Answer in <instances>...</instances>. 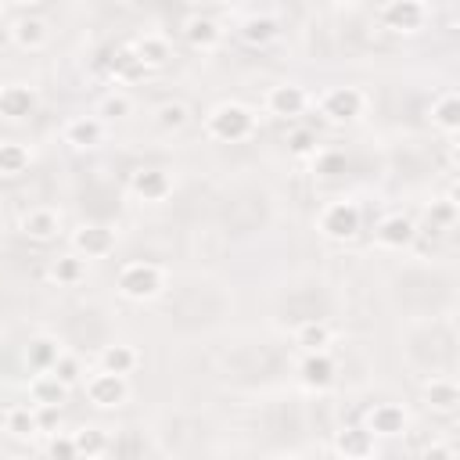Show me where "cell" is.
<instances>
[{
  "label": "cell",
  "instance_id": "obj_32",
  "mask_svg": "<svg viewBox=\"0 0 460 460\" xmlns=\"http://www.w3.org/2000/svg\"><path fill=\"white\" fill-rule=\"evenodd\" d=\"M29 169V147L4 140L0 144V176H22Z\"/></svg>",
  "mask_w": 460,
  "mask_h": 460
},
{
  "label": "cell",
  "instance_id": "obj_5",
  "mask_svg": "<svg viewBox=\"0 0 460 460\" xmlns=\"http://www.w3.org/2000/svg\"><path fill=\"white\" fill-rule=\"evenodd\" d=\"M377 25L395 36H417L428 25V4L424 0H388L377 11Z\"/></svg>",
  "mask_w": 460,
  "mask_h": 460
},
{
  "label": "cell",
  "instance_id": "obj_38",
  "mask_svg": "<svg viewBox=\"0 0 460 460\" xmlns=\"http://www.w3.org/2000/svg\"><path fill=\"white\" fill-rule=\"evenodd\" d=\"M47 456H54V460H75V438L72 435H54L47 442Z\"/></svg>",
  "mask_w": 460,
  "mask_h": 460
},
{
  "label": "cell",
  "instance_id": "obj_37",
  "mask_svg": "<svg viewBox=\"0 0 460 460\" xmlns=\"http://www.w3.org/2000/svg\"><path fill=\"white\" fill-rule=\"evenodd\" d=\"M50 370H54V374H58V377H61V381H65L68 388H72V385H75V381L83 377V367H79V356H72V352H61V356H58V363H54Z\"/></svg>",
  "mask_w": 460,
  "mask_h": 460
},
{
  "label": "cell",
  "instance_id": "obj_17",
  "mask_svg": "<svg viewBox=\"0 0 460 460\" xmlns=\"http://www.w3.org/2000/svg\"><path fill=\"white\" fill-rule=\"evenodd\" d=\"M277 36H280V22H277L273 14H248V18L237 25V40H241L244 47H252V50L270 47Z\"/></svg>",
  "mask_w": 460,
  "mask_h": 460
},
{
  "label": "cell",
  "instance_id": "obj_18",
  "mask_svg": "<svg viewBox=\"0 0 460 460\" xmlns=\"http://www.w3.org/2000/svg\"><path fill=\"white\" fill-rule=\"evenodd\" d=\"M36 104H40V97L29 83H4L0 86V115L4 119H25L36 111Z\"/></svg>",
  "mask_w": 460,
  "mask_h": 460
},
{
  "label": "cell",
  "instance_id": "obj_27",
  "mask_svg": "<svg viewBox=\"0 0 460 460\" xmlns=\"http://www.w3.org/2000/svg\"><path fill=\"white\" fill-rule=\"evenodd\" d=\"M61 352H65V349H61V341H58V338L40 334V338H32V341H29L25 363H29V370H50V367L58 363V356H61Z\"/></svg>",
  "mask_w": 460,
  "mask_h": 460
},
{
  "label": "cell",
  "instance_id": "obj_23",
  "mask_svg": "<svg viewBox=\"0 0 460 460\" xmlns=\"http://www.w3.org/2000/svg\"><path fill=\"white\" fill-rule=\"evenodd\" d=\"M97 367H104V370H111V374H126V377H129V374L140 367V352H137L133 345H126V341H111V345H104V349H101Z\"/></svg>",
  "mask_w": 460,
  "mask_h": 460
},
{
  "label": "cell",
  "instance_id": "obj_29",
  "mask_svg": "<svg viewBox=\"0 0 460 460\" xmlns=\"http://www.w3.org/2000/svg\"><path fill=\"white\" fill-rule=\"evenodd\" d=\"M4 431L14 435V438H32L40 431L36 406H11V410H4Z\"/></svg>",
  "mask_w": 460,
  "mask_h": 460
},
{
  "label": "cell",
  "instance_id": "obj_31",
  "mask_svg": "<svg viewBox=\"0 0 460 460\" xmlns=\"http://www.w3.org/2000/svg\"><path fill=\"white\" fill-rule=\"evenodd\" d=\"M309 158H313V172L323 176V180H334V176H341L349 169V158L338 147H316Z\"/></svg>",
  "mask_w": 460,
  "mask_h": 460
},
{
  "label": "cell",
  "instance_id": "obj_16",
  "mask_svg": "<svg viewBox=\"0 0 460 460\" xmlns=\"http://www.w3.org/2000/svg\"><path fill=\"white\" fill-rule=\"evenodd\" d=\"M29 399H32V406H65L68 385L54 370H32V377H29Z\"/></svg>",
  "mask_w": 460,
  "mask_h": 460
},
{
  "label": "cell",
  "instance_id": "obj_21",
  "mask_svg": "<svg viewBox=\"0 0 460 460\" xmlns=\"http://www.w3.org/2000/svg\"><path fill=\"white\" fill-rule=\"evenodd\" d=\"M428 119H431V126H435L438 133L453 137V133L460 129V97H456V90H442V93L431 101Z\"/></svg>",
  "mask_w": 460,
  "mask_h": 460
},
{
  "label": "cell",
  "instance_id": "obj_19",
  "mask_svg": "<svg viewBox=\"0 0 460 460\" xmlns=\"http://www.w3.org/2000/svg\"><path fill=\"white\" fill-rule=\"evenodd\" d=\"M295 349L298 352H320V349H331L334 341V331L323 316H309V320H298L295 323Z\"/></svg>",
  "mask_w": 460,
  "mask_h": 460
},
{
  "label": "cell",
  "instance_id": "obj_6",
  "mask_svg": "<svg viewBox=\"0 0 460 460\" xmlns=\"http://www.w3.org/2000/svg\"><path fill=\"white\" fill-rule=\"evenodd\" d=\"M83 392H86V402L90 406H97V410H119L129 399V381H126V374H111V370L97 367L83 381Z\"/></svg>",
  "mask_w": 460,
  "mask_h": 460
},
{
  "label": "cell",
  "instance_id": "obj_24",
  "mask_svg": "<svg viewBox=\"0 0 460 460\" xmlns=\"http://www.w3.org/2000/svg\"><path fill=\"white\" fill-rule=\"evenodd\" d=\"M11 40L22 47V50H43L47 47V40H50V29H47V22L43 18H18L14 25H11Z\"/></svg>",
  "mask_w": 460,
  "mask_h": 460
},
{
  "label": "cell",
  "instance_id": "obj_34",
  "mask_svg": "<svg viewBox=\"0 0 460 460\" xmlns=\"http://www.w3.org/2000/svg\"><path fill=\"white\" fill-rule=\"evenodd\" d=\"M72 438H75V456H101L108 449V435L101 428H79L72 431Z\"/></svg>",
  "mask_w": 460,
  "mask_h": 460
},
{
  "label": "cell",
  "instance_id": "obj_13",
  "mask_svg": "<svg viewBox=\"0 0 460 460\" xmlns=\"http://www.w3.org/2000/svg\"><path fill=\"white\" fill-rule=\"evenodd\" d=\"M334 374H338V363H334L331 349L302 352V359H298V377H302L305 388H316V392H320V388L334 385Z\"/></svg>",
  "mask_w": 460,
  "mask_h": 460
},
{
  "label": "cell",
  "instance_id": "obj_9",
  "mask_svg": "<svg viewBox=\"0 0 460 460\" xmlns=\"http://www.w3.org/2000/svg\"><path fill=\"white\" fill-rule=\"evenodd\" d=\"M262 108H266V115H273V119H298V115L309 108V93H305V86H298V83H280V86H270V90H266Z\"/></svg>",
  "mask_w": 460,
  "mask_h": 460
},
{
  "label": "cell",
  "instance_id": "obj_28",
  "mask_svg": "<svg viewBox=\"0 0 460 460\" xmlns=\"http://www.w3.org/2000/svg\"><path fill=\"white\" fill-rule=\"evenodd\" d=\"M187 122H190V104L180 101V97L162 101V104L155 108V126L165 129V133H176V129H183Z\"/></svg>",
  "mask_w": 460,
  "mask_h": 460
},
{
  "label": "cell",
  "instance_id": "obj_15",
  "mask_svg": "<svg viewBox=\"0 0 460 460\" xmlns=\"http://www.w3.org/2000/svg\"><path fill=\"white\" fill-rule=\"evenodd\" d=\"M374 438H395L406 431V410L399 402H377L370 413H367V424H363Z\"/></svg>",
  "mask_w": 460,
  "mask_h": 460
},
{
  "label": "cell",
  "instance_id": "obj_8",
  "mask_svg": "<svg viewBox=\"0 0 460 460\" xmlns=\"http://www.w3.org/2000/svg\"><path fill=\"white\" fill-rule=\"evenodd\" d=\"M115 230L104 226V223H83L75 226L72 234V252L83 255V259H108L115 252Z\"/></svg>",
  "mask_w": 460,
  "mask_h": 460
},
{
  "label": "cell",
  "instance_id": "obj_11",
  "mask_svg": "<svg viewBox=\"0 0 460 460\" xmlns=\"http://www.w3.org/2000/svg\"><path fill=\"white\" fill-rule=\"evenodd\" d=\"M129 190H133L140 201L158 205V201H165V198L172 194V176H169L165 169H158V165H144V169H137V172L129 176Z\"/></svg>",
  "mask_w": 460,
  "mask_h": 460
},
{
  "label": "cell",
  "instance_id": "obj_36",
  "mask_svg": "<svg viewBox=\"0 0 460 460\" xmlns=\"http://www.w3.org/2000/svg\"><path fill=\"white\" fill-rule=\"evenodd\" d=\"M288 151H291V155H298V158H309V155L316 151V133H313V129H305V126L291 129V133H288Z\"/></svg>",
  "mask_w": 460,
  "mask_h": 460
},
{
  "label": "cell",
  "instance_id": "obj_35",
  "mask_svg": "<svg viewBox=\"0 0 460 460\" xmlns=\"http://www.w3.org/2000/svg\"><path fill=\"white\" fill-rule=\"evenodd\" d=\"M129 111H133V101H129L122 90H115V93H104V97H101V104H97V115H101L104 122H115V119H129Z\"/></svg>",
  "mask_w": 460,
  "mask_h": 460
},
{
  "label": "cell",
  "instance_id": "obj_10",
  "mask_svg": "<svg viewBox=\"0 0 460 460\" xmlns=\"http://www.w3.org/2000/svg\"><path fill=\"white\" fill-rule=\"evenodd\" d=\"M420 395H424L428 410H435V413H456L460 410V385L453 374H428V381L420 385Z\"/></svg>",
  "mask_w": 460,
  "mask_h": 460
},
{
  "label": "cell",
  "instance_id": "obj_41",
  "mask_svg": "<svg viewBox=\"0 0 460 460\" xmlns=\"http://www.w3.org/2000/svg\"><path fill=\"white\" fill-rule=\"evenodd\" d=\"M334 4H352V0H334Z\"/></svg>",
  "mask_w": 460,
  "mask_h": 460
},
{
  "label": "cell",
  "instance_id": "obj_7",
  "mask_svg": "<svg viewBox=\"0 0 460 460\" xmlns=\"http://www.w3.org/2000/svg\"><path fill=\"white\" fill-rule=\"evenodd\" d=\"M417 234H420V230H417V223H413L410 216L392 212V216H385V219L374 226V244L385 248V252H406V248H413Z\"/></svg>",
  "mask_w": 460,
  "mask_h": 460
},
{
  "label": "cell",
  "instance_id": "obj_42",
  "mask_svg": "<svg viewBox=\"0 0 460 460\" xmlns=\"http://www.w3.org/2000/svg\"><path fill=\"white\" fill-rule=\"evenodd\" d=\"M0 11H4V0H0Z\"/></svg>",
  "mask_w": 460,
  "mask_h": 460
},
{
  "label": "cell",
  "instance_id": "obj_22",
  "mask_svg": "<svg viewBox=\"0 0 460 460\" xmlns=\"http://www.w3.org/2000/svg\"><path fill=\"white\" fill-rule=\"evenodd\" d=\"M334 453L349 456V460H363V456L377 453V442H374V435L367 428H341L334 435Z\"/></svg>",
  "mask_w": 460,
  "mask_h": 460
},
{
  "label": "cell",
  "instance_id": "obj_4",
  "mask_svg": "<svg viewBox=\"0 0 460 460\" xmlns=\"http://www.w3.org/2000/svg\"><path fill=\"white\" fill-rule=\"evenodd\" d=\"M320 115L334 126H345V122H356L363 111H367V93L359 86H331L320 93L316 101Z\"/></svg>",
  "mask_w": 460,
  "mask_h": 460
},
{
  "label": "cell",
  "instance_id": "obj_40",
  "mask_svg": "<svg viewBox=\"0 0 460 460\" xmlns=\"http://www.w3.org/2000/svg\"><path fill=\"white\" fill-rule=\"evenodd\" d=\"M4 4H14V7H32V4H40V0H4Z\"/></svg>",
  "mask_w": 460,
  "mask_h": 460
},
{
  "label": "cell",
  "instance_id": "obj_39",
  "mask_svg": "<svg viewBox=\"0 0 460 460\" xmlns=\"http://www.w3.org/2000/svg\"><path fill=\"white\" fill-rule=\"evenodd\" d=\"M424 456H438V460H453V456H456V449H453V446H428V449H424Z\"/></svg>",
  "mask_w": 460,
  "mask_h": 460
},
{
  "label": "cell",
  "instance_id": "obj_14",
  "mask_svg": "<svg viewBox=\"0 0 460 460\" xmlns=\"http://www.w3.org/2000/svg\"><path fill=\"white\" fill-rule=\"evenodd\" d=\"M22 234L29 237V241H36V244H47V241H54L58 234H61V216H58V208H50V205H36V208H29L25 216H22Z\"/></svg>",
  "mask_w": 460,
  "mask_h": 460
},
{
  "label": "cell",
  "instance_id": "obj_12",
  "mask_svg": "<svg viewBox=\"0 0 460 460\" xmlns=\"http://www.w3.org/2000/svg\"><path fill=\"white\" fill-rule=\"evenodd\" d=\"M61 140L75 151H90L104 140V119L101 115H75L61 126Z\"/></svg>",
  "mask_w": 460,
  "mask_h": 460
},
{
  "label": "cell",
  "instance_id": "obj_25",
  "mask_svg": "<svg viewBox=\"0 0 460 460\" xmlns=\"http://www.w3.org/2000/svg\"><path fill=\"white\" fill-rule=\"evenodd\" d=\"M133 54L144 61V68H165V65H169V58H172V47H169V40H165V36L147 32V36H140V40L133 43Z\"/></svg>",
  "mask_w": 460,
  "mask_h": 460
},
{
  "label": "cell",
  "instance_id": "obj_1",
  "mask_svg": "<svg viewBox=\"0 0 460 460\" xmlns=\"http://www.w3.org/2000/svg\"><path fill=\"white\" fill-rule=\"evenodd\" d=\"M205 137L216 144H244L259 129V115L241 101H219L205 111Z\"/></svg>",
  "mask_w": 460,
  "mask_h": 460
},
{
  "label": "cell",
  "instance_id": "obj_26",
  "mask_svg": "<svg viewBox=\"0 0 460 460\" xmlns=\"http://www.w3.org/2000/svg\"><path fill=\"white\" fill-rule=\"evenodd\" d=\"M47 277H50L58 288H75V284L86 280V259L75 255V252H72V255H58V259L50 262Z\"/></svg>",
  "mask_w": 460,
  "mask_h": 460
},
{
  "label": "cell",
  "instance_id": "obj_3",
  "mask_svg": "<svg viewBox=\"0 0 460 460\" xmlns=\"http://www.w3.org/2000/svg\"><path fill=\"white\" fill-rule=\"evenodd\" d=\"M316 230H320L327 241H338V244L356 241L359 230H363V212H359V205L349 201V198L327 201V205L320 208V216H316Z\"/></svg>",
  "mask_w": 460,
  "mask_h": 460
},
{
  "label": "cell",
  "instance_id": "obj_33",
  "mask_svg": "<svg viewBox=\"0 0 460 460\" xmlns=\"http://www.w3.org/2000/svg\"><path fill=\"white\" fill-rule=\"evenodd\" d=\"M147 68H144V61L133 54V47H119L115 50V61H111V75L119 79V83H133L137 75H144Z\"/></svg>",
  "mask_w": 460,
  "mask_h": 460
},
{
  "label": "cell",
  "instance_id": "obj_30",
  "mask_svg": "<svg viewBox=\"0 0 460 460\" xmlns=\"http://www.w3.org/2000/svg\"><path fill=\"white\" fill-rule=\"evenodd\" d=\"M424 219H428V230H435L438 237L453 234V226H456V201H453V198H438V201H431L428 212H424Z\"/></svg>",
  "mask_w": 460,
  "mask_h": 460
},
{
  "label": "cell",
  "instance_id": "obj_2",
  "mask_svg": "<svg viewBox=\"0 0 460 460\" xmlns=\"http://www.w3.org/2000/svg\"><path fill=\"white\" fill-rule=\"evenodd\" d=\"M115 291L126 298V302H151L165 291V270L158 262H147V259H133L119 270L115 277Z\"/></svg>",
  "mask_w": 460,
  "mask_h": 460
},
{
  "label": "cell",
  "instance_id": "obj_20",
  "mask_svg": "<svg viewBox=\"0 0 460 460\" xmlns=\"http://www.w3.org/2000/svg\"><path fill=\"white\" fill-rule=\"evenodd\" d=\"M183 40H187L194 50L208 54V50H216V47H219L223 29H219V22H216V18H208V14H190V18L183 22Z\"/></svg>",
  "mask_w": 460,
  "mask_h": 460
}]
</instances>
